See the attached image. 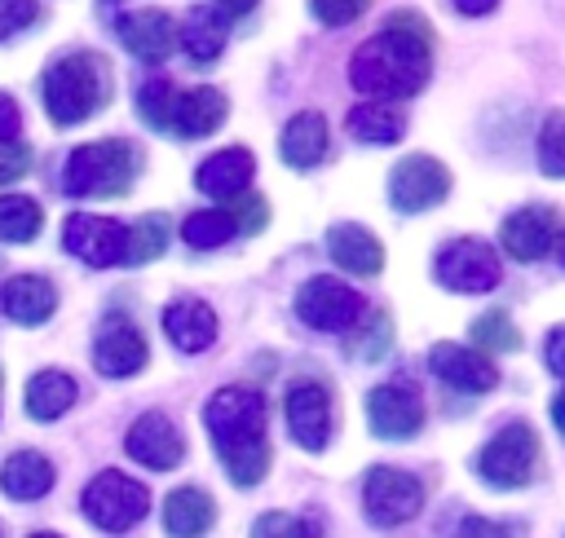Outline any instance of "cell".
Listing matches in <instances>:
<instances>
[{
    "mask_svg": "<svg viewBox=\"0 0 565 538\" xmlns=\"http://www.w3.org/2000/svg\"><path fill=\"white\" fill-rule=\"evenodd\" d=\"M428 66H433V26L419 13L402 9L349 57V84L375 101H402L428 84Z\"/></svg>",
    "mask_w": 565,
    "mask_h": 538,
    "instance_id": "obj_1",
    "label": "cell"
},
{
    "mask_svg": "<svg viewBox=\"0 0 565 538\" xmlns=\"http://www.w3.org/2000/svg\"><path fill=\"white\" fill-rule=\"evenodd\" d=\"M203 428L230 472L234 485L252 489L269 472V441H265V397L256 388L230 384L207 397Z\"/></svg>",
    "mask_w": 565,
    "mask_h": 538,
    "instance_id": "obj_2",
    "label": "cell"
},
{
    "mask_svg": "<svg viewBox=\"0 0 565 538\" xmlns=\"http://www.w3.org/2000/svg\"><path fill=\"white\" fill-rule=\"evenodd\" d=\"M110 101V66L102 53H66L44 71V110L53 123L71 128Z\"/></svg>",
    "mask_w": 565,
    "mask_h": 538,
    "instance_id": "obj_3",
    "label": "cell"
},
{
    "mask_svg": "<svg viewBox=\"0 0 565 538\" xmlns=\"http://www.w3.org/2000/svg\"><path fill=\"white\" fill-rule=\"evenodd\" d=\"M141 159L128 141H93L71 150L66 172H62V190L75 198H115L132 185Z\"/></svg>",
    "mask_w": 565,
    "mask_h": 538,
    "instance_id": "obj_4",
    "label": "cell"
},
{
    "mask_svg": "<svg viewBox=\"0 0 565 538\" xmlns=\"http://www.w3.org/2000/svg\"><path fill=\"white\" fill-rule=\"evenodd\" d=\"M534 467H539V437L530 423H503L477 454V472L486 485L494 489H521L534 481Z\"/></svg>",
    "mask_w": 565,
    "mask_h": 538,
    "instance_id": "obj_5",
    "label": "cell"
},
{
    "mask_svg": "<svg viewBox=\"0 0 565 538\" xmlns=\"http://www.w3.org/2000/svg\"><path fill=\"white\" fill-rule=\"evenodd\" d=\"M150 512V489L115 467L97 472L88 485H84V516L106 529V534H124L132 525H141Z\"/></svg>",
    "mask_w": 565,
    "mask_h": 538,
    "instance_id": "obj_6",
    "label": "cell"
},
{
    "mask_svg": "<svg viewBox=\"0 0 565 538\" xmlns=\"http://www.w3.org/2000/svg\"><path fill=\"white\" fill-rule=\"evenodd\" d=\"M433 278L446 287V291H459V295H481V291H494L503 282V265H499V251L486 243V238H455L437 251L433 260Z\"/></svg>",
    "mask_w": 565,
    "mask_h": 538,
    "instance_id": "obj_7",
    "label": "cell"
},
{
    "mask_svg": "<svg viewBox=\"0 0 565 538\" xmlns=\"http://www.w3.org/2000/svg\"><path fill=\"white\" fill-rule=\"evenodd\" d=\"M362 313H366V295L340 278L318 273L296 291V318L313 331H353Z\"/></svg>",
    "mask_w": 565,
    "mask_h": 538,
    "instance_id": "obj_8",
    "label": "cell"
},
{
    "mask_svg": "<svg viewBox=\"0 0 565 538\" xmlns=\"http://www.w3.org/2000/svg\"><path fill=\"white\" fill-rule=\"evenodd\" d=\"M362 507H366V520L380 529L406 525L424 507V485L406 467H371L362 481Z\"/></svg>",
    "mask_w": 565,
    "mask_h": 538,
    "instance_id": "obj_9",
    "label": "cell"
},
{
    "mask_svg": "<svg viewBox=\"0 0 565 538\" xmlns=\"http://www.w3.org/2000/svg\"><path fill=\"white\" fill-rule=\"evenodd\" d=\"M446 194H450V172H446V163L433 159V154H406V159L388 172V203H393L402 216L428 212V207H437Z\"/></svg>",
    "mask_w": 565,
    "mask_h": 538,
    "instance_id": "obj_10",
    "label": "cell"
},
{
    "mask_svg": "<svg viewBox=\"0 0 565 538\" xmlns=\"http://www.w3.org/2000/svg\"><path fill=\"white\" fill-rule=\"evenodd\" d=\"M366 423L384 441H411L424 428V397L411 379H388L366 392Z\"/></svg>",
    "mask_w": 565,
    "mask_h": 538,
    "instance_id": "obj_11",
    "label": "cell"
},
{
    "mask_svg": "<svg viewBox=\"0 0 565 538\" xmlns=\"http://www.w3.org/2000/svg\"><path fill=\"white\" fill-rule=\"evenodd\" d=\"M124 243H128V229H124L119 220H110V216L75 212V216H66V225H62V247H66L75 260L93 265V269L119 265V260H124Z\"/></svg>",
    "mask_w": 565,
    "mask_h": 538,
    "instance_id": "obj_12",
    "label": "cell"
},
{
    "mask_svg": "<svg viewBox=\"0 0 565 538\" xmlns=\"http://www.w3.org/2000/svg\"><path fill=\"white\" fill-rule=\"evenodd\" d=\"M287 432L300 450H327L335 432V401L322 384H296L287 392Z\"/></svg>",
    "mask_w": 565,
    "mask_h": 538,
    "instance_id": "obj_13",
    "label": "cell"
},
{
    "mask_svg": "<svg viewBox=\"0 0 565 538\" xmlns=\"http://www.w3.org/2000/svg\"><path fill=\"white\" fill-rule=\"evenodd\" d=\"M124 450H128L141 467H150V472H168V467H177V463L185 459V441H181L177 423H172L168 415H159V410L141 415V419L128 428Z\"/></svg>",
    "mask_w": 565,
    "mask_h": 538,
    "instance_id": "obj_14",
    "label": "cell"
},
{
    "mask_svg": "<svg viewBox=\"0 0 565 538\" xmlns=\"http://www.w3.org/2000/svg\"><path fill=\"white\" fill-rule=\"evenodd\" d=\"M428 370H433L441 384L459 388V392H490V388L499 384V370H494V362H490L486 353L463 348V344H450V340L433 344Z\"/></svg>",
    "mask_w": 565,
    "mask_h": 538,
    "instance_id": "obj_15",
    "label": "cell"
},
{
    "mask_svg": "<svg viewBox=\"0 0 565 538\" xmlns=\"http://www.w3.org/2000/svg\"><path fill=\"white\" fill-rule=\"evenodd\" d=\"M499 243L512 260H543L552 247H556V212L547 203H534V207H521L503 220L499 229Z\"/></svg>",
    "mask_w": 565,
    "mask_h": 538,
    "instance_id": "obj_16",
    "label": "cell"
},
{
    "mask_svg": "<svg viewBox=\"0 0 565 538\" xmlns=\"http://www.w3.org/2000/svg\"><path fill=\"white\" fill-rule=\"evenodd\" d=\"M150 348L141 340V331L132 322H106L93 340V366L106 375V379H128L146 366Z\"/></svg>",
    "mask_w": 565,
    "mask_h": 538,
    "instance_id": "obj_17",
    "label": "cell"
},
{
    "mask_svg": "<svg viewBox=\"0 0 565 538\" xmlns=\"http://www.w3.org/2000/svg\"><path fill=\"white\" fill-rule=\"evenodd\" d=\"M327 256L353 273V278H375L384 269V247L380 238L366 229V225H353V220H335L327 229Z\"/></svg>",
    "mask_w": 565,
    "mask_h": 538,
    "instance_id": "obj_18",
    "label": "cell"
},
{
    "mask_svg": "<svg viewBox=\"0 0 565 538\" xmlns=\"http://www.w3.org/2000/svg\"><path fill=\"white\" fill-rule=\"evenodd\" d=\"M119 40L141 62H163L177 49V22L163 9H137L119 18Z\"/></svg>",
    "mask_w": 565,
    "mask_h": 538,
    "instance_id": "obj_19",
    "label": "cell"
},
{
    "mask_svg": "<svg viewBox=\"0 0 565 538\" xmlns=\"http://www.w3.org/2000/svg\"><path fill=\"white\" fill-rule=\"evenodd\" d=\"M252 172H256L252 150L230 146V150H216L212 159H203V163H199L194 185H199L207 198H238V194H247Z\"/></svg>",
    "mask_w": 565,
    "mask_h": 538,
    "instance_id": "obj_20",
    "label": "cell"
},
{
    "mask_svg": "<svg viewBox=\"0 0 565 538\" xmlns=\"http://www.w3.org/2000/svg\"><path fill=\"white\" fill-rule=\"evenodd\" d=\"M225 93L221 88H190V93H177L172 101V128L177 137L185 141H199V137H212L221 123H225Z\"/></svg>",
    "mask_w": 565,
    "mask_h": 538,
    "instance_id": "obj_21",
    "label": "cell"
},
{
    "mask_svg": "<svg viewBox=\"0 0 565 538\" xmlns=\"http://www.w3.org/2000/svg\"><path fill=\"white\" fill-rule=\"evenodd\" d=\"M163 335H168L181 353H203V348H212V340H216V313H212L203 300L181 295V300H172V304L163 309Z\"/></svg>",
    "mask_w": 565,
    "mask_h": 538,
    "instance_id": "obj_22",
    "label": "cell"
},
{
    "mask_svg": "<svg viewBox=\"0 0 565 538\" xmlns=\"http://www.w3.org/2000/svg\"><path fill=\"white\" fill-rule=\"evenodd\" d=\"M0 304H4V313H9L18 326H40V322L53 318L57 291H53V282L40 278V273H18V278L4 282Z\"/></svg>",
    "mask_w": 565,
    "mask_h": 538,
    "instance_id": "obj_23",
    "label": "cell"
},
{
    "mask_svg": "<svg viewBox=\"0 0 565 538\" xmlns=\"http://www.w3.org/2000/svg\"><path fill=\"white\" fill-rule=\"evenodd\" d=\"M278 154L287 168L305 172L313 168L322 154H327V119L318 110H300L282 123V137H278Z\"/></svg>",
    "mask_w": 565,
    "mask_h": 538,
    "instance_id": "obj_24",
    "label": "cell"
},
{
    "mask_svg": "<svg viewBox=\"0 0 565 538\" xmlns=\"http://www.w3.org/2000/svg\"><path fill=\"white\" fill-rule=\"evenodd\" d=\"M212 520H216V503L199 485H181L163 498V529L172 538H203L212 529Z\"/></svg>",
    "mask_w": 565,
    "mask_h": 538,
    "instance_id": "obj_25",
    "label": "cell"
},
{
    "mask_svg": "<svg viewBox=\"0 0 565 538\" xmlns=\"http://www.w3.org/2000/svg\"><path fill=\"white\" fill-rule=\"evenodd\" d=\"M225 35H230L225 13H221V9H207V4L190 9V13H185V22L177 26L181 49H185V53H190V62H199V66H207V62H216V57H221Z\"/></svg>",
    "mask_w": 565,
    "mask_h": 538,
    "instance_id": "obj_26",
    "label": "cell"
},
{
    "mask_svg": "<svg viewBox=\"0 0 565 538\" xmlns=\"http://www.w3.org/2000/svg\"><path fill=\"white\" fill-rule=\"evenodd\" d=\"M0 489L18 503H35L53 489V463L40 450H18L9 454V463L0 467Z\"/></svg>",
    "mask_w": 565,
    "mask_h": 538,
    "instance_id": "obj_27",
    "label": "cell"
},
{
    "mask_svg": "<svg viewBox=\"0 0 565 538\" xmlns=\"http://www.w3.org/2000/svg\"><path fill=\"white\" fill-rule=\"evenodd\" d=\"M349 137H358L362 146H397L406 137V115L388 101H362L344 115Z\"/></svg>",
    "mask_w": 565,
    "mask_h": 538,
    "instance_id": "obj_28",
    "label": "cell"
},
{
    "mask_svg": "<svg viewBox=\"0 0 565 538\" xmlns=\"http://www.w3.org/2000/svg\"><path fill=\"white\" fill-rule=\"evenodd\" d=\"M71 406H75V379L66 370H40V375H31V384H26V415L31 419L49 423V419L66 415Z\"/></svg>",
    "mask_w": 565,
    "mask_h": 538,
    "instance_id": "obj_29",
    "label": "cell"
},
{
    "mask_svg": "<svg viewBox=\"0 0 565 538\" xmlns=\"http://www.w3.org/2000/svg\"><path fill=\"white\" fill-rule=\"evenodd\" d=\"M234 234H238V225H234V216H230L225 207H203V212H190V216L181 220V238H185L190 247H199V251L225 247Z\"/></svg>",
    "mask_w": 565,
    "mask_h": 538,
    "instance_id": "obj_30",
    "label": "cell"
},
{
    "mask_svg": "<svg viewBox=\"0 0 565 538\" xmlns=\"http://www.w3.org/2000/svg\"><path fill=\"white\" fill-rule=\"evenodd\" d=\"M388 344H393V318H388L384 309H366V313L358 318L353 335H349V357H358V362H380V357L388 353Z\"/></svg>",
    "mask_w": 565,
    "mask_h": 538,
    "instance_id": "obj_31",
    "label": "cell"
},
{
    "mask_svg": "<svg viewBox=\"0 0 565 538\" xmlns=\"http://www.w3.org/2000/svg\"><path fill=\"white\" fill-rule=\"evenodd\" d=\"M44 216H40V203L26 198V194H4L0 198V238L4 243H31L40 234Z\"/></svg>",
    "mask_w": 565,
    "mask_h": 538,
    "instance_id": "obj_32",
    "label": "cell"
},
{
    "mask_svg": "<svg viewBox=\"0 0 565 538\" xmlns=\"http://www.w3.org/2000/svg\"><path fill=\"white\" fill-rule=\"evenodd\" d=\"M168 216H141L132 229H128V243H124V260L128 265H150V260H159L163 256V247H168Z\"/></svg>",
    "mask_w": 565,
    "mask_h": 538,
    "instance_id": "obj_33",
    "label": "cell"
},
{
    "mask_svg": "<svg viewBox=\"0 0 565 538\" xmlns=\"http://www.w3.org/2000/svg\"><path fill=\"white\" fill-rule=\"evenodd\" d=\"M172 101H177V88H172L163 75H154V79H146V84L137 88V115H141L154 132H168V128H172Z\"/></svg>",
    "mask_w": 565,
    "mask_h": 538,
    "instance_id": "obj_34",
    "label": "cell"
},
{
    "mask_svg": "<svg viewBox=\"0 0 565 538\" xmlns=\"http://www.w3.org/2000/svg\"><path fill=\"white\" fill-rule=\"evenodd\" d=\"M468 335H472V344L477 348H494V353H516L521 348V331H516V322L508 318V313H481L472 326H468Z\"/></svg>",
    "mask_w": 565,
    "mask_h": 538,
    "instance_id": "obj_35",
    "label": "cell"
},
{
    "mask_svg": "<svg viewBox=\"0 0 565 538\" xmlns=\"http://www.w3.org/2000/svg\"><path fill=\"white\" fill-rule=\"evenodd\" d=\"M539 168L565 181V110H552L539 128Z\"/></svg>",
    "mask_w": 565,
    "mask_h": 538,
    "instance_id": "obj_36",
    "label": "cell"
},
{
    "mask_svg": "<svg viewBox=\"0 0 565 538\" xmlns=\"http://www.w3.org/2000/svg\"><path fill=\"white\" fill-rule=\"evenodd\" d=\"M252 538H318V529L305 525V520L291 516V512H265V516H256Z\"/></svg>",
    "mask_w": 565,
    "mask_h": 538,
    "instance_id": "obj_37",
    "label": "cell"
},
{
    "mask_svg": "<svg viewBox=\"0 0 565 538\" xmlns=\"http://www.w3.org/2000/svg\"><path fill=\"white\" fill-rule=\"evenodd\" d=\"M371 0H309V13L322 22V26H349L353 18L366 13Z\"/></svg>",
    "mask_w": 565,
    "mask_h": 538,
    "instance_id": "obj_38",
    "label": "cell"
},
{
    "mask_svg": "<svg viewBox=\"0 0 565 538\" xmlns=\"http://www.w3.org/2000/svg\"><path fill=\"white\" fill-rule=\"evenodd\" d=\"M234 207H225L230 216H234V225H238V234H256V229H265V220H269V212H265V198L260 194H238V198H230Z\"/></svg>",
    "mask_w": 565,
    "mask_h": 538,
    "instance_id": "obj_39",
    "label": "cell"
},
{
    "mask_svg": "<svg viewBox=\"0 0 565 538\" xmlns=\"http://www.w3.org/2000/svg\"><path fill=\"white\" fill-rule=\"evenodd\" d=\"M35 18H40V4L35 0H0V40L26 31Z\"/></svg>",
    "mask_w": 565,
    "mask_h": 538,
    "instance_id": "obj_40",
    "label": "cell"
},
{
    "mask_svg": "<svg viewBox=\"0 0 565 538\" xmlns=\"http://www.w3.org/2000/svg\"><path fill=\"white\" fill-rule=\"evenodd\" d=\"M26 168H31V146H22V141H0V185L18 181Z\"/></svg>",
    "mask_w": 565,
    "mask_h": 538,
    "instance_id": "obj_41",
    "label": "cell"
},
{
    "mask_svg": "<svg viewBox=\"0 0 565 538\" xmlns=\"http://www.w3.org/2000/svg\"><path fill=\"white\" fill-rule=\"evenodd\" d=\"M450 538H512V534H508V525H499V520L468 516V520H459V529H455Z\"/></svg>",
    "mask_w": 565,
    "mask_h": 538,
    "instance_id": "obj_42",
    "label": "cell"
},
{
    "mask_svg": "<svg viewBox=\"0 0 565 538\" xmlns=\"http://www.w3.org/2000/svg\"><path fill=\"white\" fill-rule=\"evenodd\" d=\"M543 362H547V370H552V375H561V379H565V322L547 331V344H543Z\"/></svg>",
    "mask_w": 565,
    "mask_h": 538,
    "instance_id": "obj_43",
    "label": "cell"
},
{
    "mask_svg": "<svg viewBox=\"0 0 565 538\" xmlns=\"http://www.w3.org/2000/svg\"><path fill=\"white\" fill-rule=\"evenodd\" d=\"M18 123H22L18 101H13L9 93H0V141H13V137H18Z\"/></svg>",
    "mask_w": 565,
    "mask_h": 538,
    "instance_id": "obj_44",
    "label": "cell"
},
{
    "mask_svg": "<svg viewBox=\"0 0 565 538\" xmlns=\"http://www.w3.org/2000/svg\"><path fill=\"white\" fill-rule=\"evenodd\" d=\"M450 4H455L463 18H481V13H490L499 0H450Z\"/></svg>",
    "mask_w": 565,
    "mask_h": 538,
    "instance_id": "obj_45",
    "label": "cell"
},
{
    "mask_svg": "<svg viewBox=\"0 0 565 538\" xmlns=\"http://www.w3.org/2000/svg\"><path fill=\"white\" fill-rule=\"evenodd\" d=\"M256 4H260V0H216V9H221V13H234V18H238V13H252Z\"/></svg>",
    "mask_w": 565,
    "mask_h": 538,
    "instance_id": "obj_46",
    "label": "cell"
},
{
    "mask_svg": "<svg viewBox=\"0 0 565 538\" xmlns=\"http://www.w3.org/2000/svg\"><path fill=\"white\" fill-rule=\"evenodd\" d=\"M552 423L565 432V392H556V401H552Z\"/></svg>",
    "mask_w": 565,
    "mask_h": 538,
    "instance_id": "obj_47",
    "label": "cell"
},
{
    "mask_svg": "<svg viewBox=\"0 0 565 538\" xmlns=\"http://www.w3.org/2000/svg\"><path fill=\"white\" fill-rule=\"evenodd\" d=\"M556 243H561V265H565V234H561V238H556Z\"/></svg>",
    "mask_w": 565,
    "mask_h": 538,
    "instance_id": "obj_48",
    "label": "cell"
},
{
    "mask_svg": "<svg viewBox=\"0 0 565 538\" xmlns=\"http://www.w3.org/2000/svg\"><path fill=\"white\" fill-rule=\"evenodd\" d=\"M31 538H57V534H31Z\"/></svg>",
    "mask_w": 565,
    "mask_h": 538,
    "instance_id": "obj_49",
    "label": "cell"
}]
</instances>
